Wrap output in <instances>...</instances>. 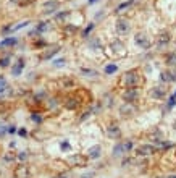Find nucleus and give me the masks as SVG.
<instances>
[{"label": "nucleus", "mask_w": 176, "mask_h": 178, "mask_svg": "<svg viewBox=\"0 0 176 178\" xmlns=\"http://www.w3.org/2000/svg\"><path fill=\"white\" fill-rule=\"evenodd\" d=\"M121 84H123V86H126V88H136L137 84H139L137 71H136V70H132V71H128V73H124Z\"/></svg>", "instance_id": "nucleus-1"}, {"label": "nucleus", "mask_w": 176, "mask_h": 178, "mask_svg": "<svg viewBox=\"0 0 176 178\" xmlns=\"http://www.w3.org/2000/svg\"><path fill=\"white\" fill-rule=\"evenodd\" d=\"M129 29H131V24H129V21L126 18H118L116 20V31L119 34H126Z\"/></svg>", "instance_id": "nucleus-2"}, {"label": "nucleus", "mask_w": 176, "mask_h": 178, "mask_svg": "<svg viewBox=\"0 0 176 178\" xmlns=\"http://www.w3.org/2000/svg\"><path fill=\"white\" fill-rule=\"evenodd\" d=\"M123 99L126 102H136L137 99V89L136 88H126V91L123 92Z\"/></svg>", "instance_id": "nucleus-3"}, {"label": "nucleus", "mask_w": 176, "mask_h": 178, "mask_svg": "<svg viewBox=\"0 0 176 178\" xmlns=\"http://www.w3.org/2000/svg\"><path fill=\"white\" fill-rule=\"evenodd\" d=\"M134 41H136V44H137L140 49H149V47H150V41L147 39V36L142 34V33H139L136 37H134Z\"/></svg>", "instance_id": "nucleus-4"}, {"label": "nucleus", "mask_w": 176, "mask_h": 178, "mask_svg": "<svg viewBox=\"0 0 176 178\" xmlns=\"http://www.w3.org/2000/svg\"><path fill=\"white\" fill-rule=\"evenodd\" d=\"M79 105H81V99L74 97V96L66 97V101H65V107H66L68 110H74V109H78Z\"/></svg>", "instance_id": "nucleus-5"}, {"label": "nucleus", "mask_w": 176, "mask_h": 178, "mask_svg": "<svg viewBox=\"0 0 176 178\" xmlns=\"http://www.w3.org/2000/svg\"><path fill=\"white\" fill-rule=\"evenodd\" d=\"M58 7H60L58 0H48V2L44 3V13H53L58 10Z\"/></svg>", "instance_id": "nucleus-6"}, {"label": "nucleus", "mask_w": 176, "mask_h": 178, "mask_svg": "<svg viewBox=\"0 0 176 178\" xmlns=\"http://www.w3.org/2000/svg\"><path fill=\"white\" fill-rule=\"evenodd\" d=\"M155 152V147L153 146H140V147H137V154L139 155H150V154H153Z\"/></svg>", "instance_id": "nucleus-7"}, {"label": "nucleus", "mask_w": 176, "mask_h": 178, "mask_svg": "<svg viewBox=\"0 0 176 178\" xmlns=\"http://www.w3.org/2000/svg\"><path fill=\"white\" fill-rule=\"evenodd\" d=\"M29 176V172H27V167L24 165H19L16 170H15V178H27Z\"/></svg>", "instance_id": "nucleus-8"}, {"label": "nucleus", "mask_w": 176, "mask_h": 178, "mask_svg": "<svg viewBox=\"0 0 176 178\" xmlns=\"http://www.w3.org/2000/svg\"><path fill=\"white\" fill-rule=\"evenodd\" d=\"M132 112H134V107L131 105V102H126V104L121 107V115H123V117H129Z\"/></svg>", "instance_id": "nucleus-9"}, {"label": "nucleus", "mask_w": 176, "mask_h": 178, "mask_svg": "<svg viewBox=\"0 0 176 178\" xmlns=\"http://www.w3.org/2000/svg\"><path fill=\"white\" fill-rule=\"evenodd\" d=\"M107 133H108L110 138H118L119 136V128L116 125H111V126L107 128Z\"/></svg>", "instance_id": "nucleus-10"}, {"label": "nucleus", "mask_w": 176, "mask_h": 178, "mask_svg": "<svg viewBox=\"0 0 176 178\" xmlns=\"http://www.w3.org/2000/svg\"><path fill=\"white\" fill-rule=\"evenodd\" d=\"M165 92H166V91L160 86V88H155V89L152 91V96H153V97H157V99H161V97L165 96Z\"/></svg>", "instance_id": "nucleus-11"}, {"label": "nucleus", "mask_w": 176, "mask_h": 178, "mask_svg": "<svg viewBox=\"0 0 176 178\" xmlns=\"http://www.w3.org/2000/svg\"><path fill=\"white\" fill-rule=\"evenodd\" d=\"M176 80V76H174V73H161V81H170V83H173Z\"/></svg>", "instance_id": "nucleus-12"}, {"label": "nucleus", "mask_w": 176, "mask_h": 178, "mask_svg": "<svg viewBox=\"0 0 176 178\" xmlns=\"http://www.w3.org/2000/svg\"><path fill=\"white\" fill-rule=\"evenodd\" d=\"M98 155H100V147L98 146H94L92 149L89 151V157H92V159H97Z\"/></svg>", "instance_id": "nucleus-13"}, {"label": "nucleus", "mask_w": 176, "mask_h": 178, "mask_svg": "<svg viewBox=\"0 0 176 178\" xmlns=\"http://www.w3.org/2000/svg\"><path fill=\"white\" fill-rule=\"evenodd\" d=\"M16 44V37H8L2 41V44H0V47H8V46H15Z\"/></svg>", "instance_id": "nucleus-14"}, {"label": "nucleus", "mask_w": 176, "mask_h": 178, "mask_svg": "<svg viewBox=\"0 0 176 178\" xmlns=\"http://www.w3.org/2000/svg\"><path fill=\"white\" fill-rule=\"evenodd\" d=\"M157 41L160 42V44H165V42H170V34L168 33H161L158 37H157Z\"/></svg>", "instance_id": "nucleus-15"}, {"label": "nucleus", "mask_w": 176, "mask_h": 178, "mask_svg": "<svg viewBox=\"0 0 176 178\" xmlns=\"http://www.w3.org/2000/svg\"><path fill=\"white\" fill-rule=\"evenodd\" d=\"M23 67H24L23 60H19V62L16 63V67H13V75H15V76H18V75L21 73V70H23Z\"/></svg>", "instance_id": "nucleus-16"}, {"label": "nucleus", "mask_w": 176, "mask_h": 178, "mask_svg": "<svg viewBox=\"0 0 176 178\" xmlns=\"http://www.w3.org/2000/svg\"><path fill=\"white\" fill-rule=\"evenodd\" d=\"M111 49H113L115 52H123V50H124V46L121 44V42H118V41H115L113 44H111Z\"/></svg>", "instance_id": "nucleus-17"}, {"label": "nucleus", "mask_w": 176, "mask_h": 178, "mask_svg": "<svg viewBox=\"0 0 176 178\" xmlns=\"http://www.w3.org/2000/svg\"><path fill=\"white\" fill-rule=\"evenodd\" d=\"M69 163H81V165H84V163H86V159H81L79 155H73V157L69 159Z\"/></svg>", "instance_id": "nucleus-18"}, {"label": "nucleus", "mask_w": 176, "mask_h": 178, "mask_svg": "<svg viewBox=\"0 0 176 178\" xmlns=\"http://www.w3.org/2000/svg\"><path fill=\"white\" fill-rule=\"evenodd\" d=\"M58 50H60V47H53V49H50V52H48V54H44V55H42V59H44V60L50 59V57H52V55H55Z\"/></svg>", "instance_id": "nucleus-19"}, {"label": "nucleus", "mask_w": 176, "mask_h": 178, "mask_svg": "<svg viewBox=\"0 0 176 178\" xmlns=\"http://www.w3.org/2000/svg\"><path fill=\"white\" fill-rule=\"evenodd\" d=\"M166 63L170 67H176V54H171V55H168V59H166Z\"/></svg>", "instance_id": "nucleus-20"}, {"label": "nucleus", "mask_w": 176, "mask_h": 178, "mask_svg": "<svg viewBox=\"0 0 176 178\" xmlns=\"http://www.w3.org/2000/svg\"><path fill=\"white\" fill-rule=\"evenodd\" d=\"M115 71H118V67H116V65H108V67H105V73H107V75H113Z\"/></svg>", "instance_id": "nucleus-21"}, {"label": "nucleus", "mask_w": 176, "mask_h": 178, "mask_svg": "<svg viewBox=\"0 0 176 178\" xmlns=\"http://www.w3.org/2000/svg\"><path fill=\"white\" fill-rule=\"evenodd\" d=\"M121 147H123V152H129L131 149H132V142L131 141H126V142H123V144H121Z\"/></svg>", "instance_id": "nucleus-22"}, {"label": "nucleus", "mask_w": 176, "mask_h": 178, "mask_svg": "<svg viewBox=\"0 0 176 178\" xmlns=\"http://www.w3.org/2000/svg\"><path fill=\"white\" fill-rule=\"evenodd\" d=\"M132 3V0H128V2H124V3H121V5H118V8H116V11H121V10H124L126 7H129Z\"/></svg>", "instance_id": "nucleus-23"}, {"label": "nucleus", "mask_w": 176, "mask_h": 178, "mask_svg": "<svg viewBox=\"0 0 176 178\" xmlns=\"http://www.w3.org/2000/svg\"><path fill=\"white\" fill-rule=\"evenodd\" d=\"M92 29H94V23H90V24L86 28V29L82 31V36H84V37H87V34H89L90 31H92Z\"/></svg>", "instance_id": "nucleus-24"}, {"label": "nucleus", "mask_w": 176, "mask_h": 178, "mask_svg": "<svg viewBox=\"0 0 176 178\" xmlns=\"http://www.w3.org/2000/svg\"><path fill=\"white\" fill-rule=\"evenodd\" d=\"M29 24V21H23V23H19V24H16L15 28H11L13 31H18V29H21V28H24V26H27Z\"/></svg>", "instance_id": "nucleus-25"}, {"label": "nucleus", "mask_w": 176, "mask_h": 178, "mask_svg": "<svg viewBox=\"0 0 176 178\" xmlns=\"http://www.w3.org/2000/svg\"><path fill=\"white\" fill-rule=\"evenodd\" d=\"M8 62H10V57H3L0 60V67H8Z\"/></svg>", "instance_id": "nucleus-26"}, {"label": "nucleus", "mask_w": 176, "mask_h": 178, "mask_svg": "<svg viewBox=\"0 0 176 178\" xmlns=\"http://www.w3.org/2000/svg\"><path fill=\"white\" fill-rule=\"evenodd\" d=\"M90 47H94V49H100V42H98V39H92V41H90Z\"/></svg>", "instance_id": "nucleus-27"}, {"label": "nucleus", "mask_w": 176, "mask_h": 178, "mask_svg": "<svg viewBox=\"0 0 176 178\" xmlns=\"http://www.w3.org/2000/svg\"><path fill=\"white\" fill-rule=\"evenodd\" d=\"M31 118H32L36 123H40V122H42V117L39 115V113H32V115H31Z\"/></svg>", "instance_id": "nucleus-28"}, {"label": "nucleus", "mask_w": 176, "mask_h": 178, "mask_svg": "<svg viewBox=\"0 0 176 178\" xmlns=\"http://www.w3.org/2000/svg\"><path fill=\"white\" fill-rule=\"evenodd\" d=\"M121 152H123V147H121V144L115 146V149H113V154H115V155H119Z\"/></svg>", "instance_id": "nucleus-29"}, {"label": "nucleus", "mask_w": 176, "mask_h": 178, "mask_svg": "<svg viewBox=\"0 0 176 178\" xmlns=\"http://www.w3.org/2000/svg\"><path fill=\"white\" fill-rule=\"evenodd\" d=\"M45 29H47V23H40V24L37 26L36 33H42V31H45Z\"/></svg>", "instance_id": "nucleus-30"}, {"label": "nucleus", "mask_w": 176, "mask_h": 178, "mask_svg": "<svg viewBox=\"0 0 176 178\" xmlns=\"http://www.w3.org/2000/svg\"><path fill=\"white\" fill-rule=\"evenodd\" d=\"M65 33L73 34V33H76V28H74V26H65Z\"/></svg>", "instance_id": "nucleus-31"}, {"label": "nucleus", "mask_w": 176, "mask_h": 178, "mask_svg": "<svg viewBox=\"0 0 176 178\" xmlns=\"http://www.w3.org/2000/svg\"><path fill=\"white\" fill-rule=\"evenodd\" d=\"M174 104H176V97L173 96V97L170 99V102H168V109H173V107H174Z\"/></svg>", "instance_id": "nucleus-32"}, {"label": "nucleus", "mask_w": 176, "mask_h": 178, "mask_svg": "<svg viewBox=\"0 0 176 178\" xmlns=\"http://www.w3.org/2000/svg\"><path fill=\"white\" fill-rule=\"evenodd\" d=\"M63 63H65V60H61V59H60V60H55V62H53V65H55V67H61Z\"/></svg>", "instance_id": "nucleus-33"}, {"label": "nucleus", "mask_w": 176, "mask_h": 178, "mask_svg": "<svg viewBox=\"0 0 176 178\" xmlns=\"http://www.w3.org/2000/svg\"><path fill=\"white\" fill-rule=\"evenodd\" d=\"M26 159V152H21L19 154V160H24Z\"/></svg>", "instance_id": "nucleus-34"}, {"label": "nucleus", "mask_w": 176, "mask_h": 178, "mask_svg": "<svg viewBox=\"0 0 176 178\" xmlns=\"http://www.w3.org/2000/svg\"><path fill=\"white\" fill-rule=\"evenodd\" d=\"M68 147H69L68 142H61V149H68Z\"/></svg>", "instance_id": "nucleus-35"}, {"label": "nucleus", "mask_w": 176, "mask_h": 178, "mask_svg": "<svg viewBox=\"0 0 176 178\" xmlns=\"http://www.w3.org/2000/svg\"><path fill=\"white\" fill-rule=\"evenodd\" d=\"M19 134L21 136H26V130H19Z\"/></svg>", "instance_id": "nucleus-36"}, {"label": "nucleus", "mask_w": 176, "mask_h": 178, "mask_svg": "<svg viewBox=\"0 0 176 178\" xmlns=\"http://www.w3.org/2000/svg\"><path fill=\"white\" fill-rule=\"evenodd\" d=\"M97 2V0H89V3H95Z\"/></svg>", "instance_id": "nucleus-37"}, {"label": "nucleus", "mask_w": 176, "mask_h": 178, "mask_svg": "<svg viewBox=\"0 0 176 178\" xmlns=\"http://www.w3.org/2000/svg\"><path fill=\"white\" fill-rule=\"evenodd\" d=\"M26 2H27V3H29V2H32V0H24V2H23V3H26Z\"/></svg>", "instance_id": "nucleus-38"}, {"label": "nucleus", "mask_w": 176, "mask_h": 178, "mask_svg": "<svg viewBox=\"0 0 176 178\" xmlns=\"http://www.w3.org/2000/svg\"><path fill=\"white\" fill-rule=\"evenodd\" d=\"M170 178H176V176H170Z\"/></svg>", "instance_id": "nucleus-39"}, {"label": "nucleus", "mask_w": 176, "mask_h": 178, "mask_svg": "<svg viewBox=\"0 0 176 178\" xmlns=\"http://www.w3.org/2000/svg\"><path fill=\"white\" fill-rule=\"evenodd\" d=\"M174 97H176V92H174Z\"/></svg>", "instance_id": "nucleus-40"}]
</instances>
